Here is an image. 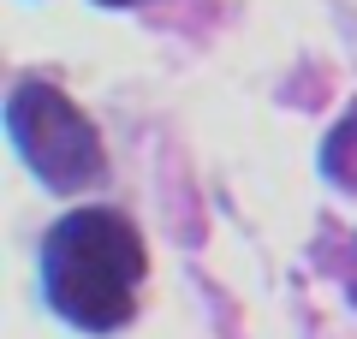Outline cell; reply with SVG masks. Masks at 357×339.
Instances as JSON below:
<instances>
[{
    "instance_id": "6da1fadb",
    "label": "cell",
    "mask_w": 357,
    "mask_h": 339,
    "mask_svg": "<svg viewBox=\"0 0 357 339\" xmlns=\"http://www.w3.org/2000/svg\"><path fill=\"white\" fill-rule=\"evenodd\" d=\"M149 274L137 226L114 209H72L42 244V286L54 315L84 333H114L137 315V286Z\"/></svg>"
},
{
    "instance_id": "7a4b0ae2",
    "label": "cell",
    "mask_w": 357,
    "mask_h": 339,
    "mask_svg": "<svg viewBox=\"0 0 357 339\" xmlns=\"http://www.w3.org/2000/svg\"><path fill=\"white\" fill-rule=\"evenodd\" d=\"M6 131H13L24 167L48 190H89L107 173L102 131L89 126L84 107H77L66 89H54V84L24 77V84L6 96Z\"/></svg>"
},
{
    "instance_id": "3957f363",
    "label": "cell",
    "mask_w": 357,
    "mask_h": 339,
    "mask_svg": "<svg viewBox=\"0 0 357 339\" xmlns=\"http://www.w3.org/2000/svg\"><path fill=\"white\" fill-rule=\"evenodd\" d=\"M321 167H328L333 185L357 190V113H351V119H345V126L328 137V149H321Z\"/></svg>"
},
{
    "instance_id": "277c9868",
    "label": "cell",
    "mask_w": 357,
    "mask_h": 339,
    "mask_svg": "<svg viewBox=\"0 0 357 339\" xmlns=\"http://www.w3.org/2000/svg\"><path fill=\"white\" fill-rule=\"evenodd\" d=\"M96 6H131V0H96Z\"/></svg>"
}]
</instances>
